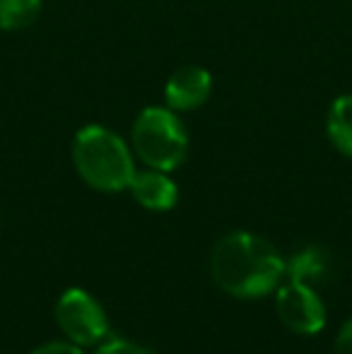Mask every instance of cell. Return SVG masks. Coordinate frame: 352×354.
Masks as SVG:
<instances>
[{"instance_id": "obj_8", "label": "cell", "mask_w": 352, "mask_h": 354, "mask_svg": "<svg viewBox=\"0 0 352 354\" xmlns=\"http://www.w3.org/2000/svg\"><path fill=\"white\" fill-rule=\"evenodd\" d=\"M328 270H331V258H328V253L319 246H309V248H304V251H299L290 261V266H287L290 280L304 282V284H309V287L324 282L326 277H328Z\"/></svg>"}, {"instance_id": "obj_13", "label": "cell", "mask_w": 352, "mask_h": 354, "mask_svg": "<svg viewBox=\"0 0 352 354\" xmlns=\"http://www.w3.org/2000/svg\"><path fill=\"white\" fill-rule=\"evenodd\" d=\"M32 354H82L80 347L75 345H68V342H48V345L39 347Z\"/></svg>"}, {"instance_id": "obj_6", "label": "cell", "mask_w": 352, "mask_h": 354, "mask_svg": "<svg viewBox=\"0 0 352 354\" xmlns=\"http://www.w3.org/2000/svg\"><path fill=\"white\" fill-rule=\"evenodd\" d=\"M212 75L201 66H183L167 80L165 99L172 111H193L210 99Z\"/></svg>"}, {"instance_id": "obj_5", "label": "cell", "mask_w": 352, "mask_h": 354, "mask_svg": "<svg viewBox=\"0 0 352 354\" xmlns=\"http://www.w3.org/2000/svg\"><path fill=\"white\" fill-rule=\"evenodd\" d=\"M277 316L299 335H314L326 326V306L314 287L297 280H287L277 289Z\"/></svg>"}, {"instance_id": "obj_4", "label": "cell", "mask_w": 352, "mask_h": 354, "mask_svg": "<svg viewBox=\"0 0 352 354\" xmlns=\"http://www.w3.org/2000/svg\"><path fill=\"white\" fill-rule=\"evenodd\" d=\"M56 321L61 330L71 337L75 345H94L104 340L109 333L106 313L82 289H68L56 306Z\"/></svg>"}, {"instance_id": "obj_11", "label": "cell", "mask_w": 352, "mask_h": 354, "mask_svg": "<svg viewBox=\"0 0 352 354\" xmlns=\"http://www.w3.org/2000/svg\"><path fill=\"white\" fill-rule=\"evenodd\" d=\"M97 354H152V352L145 350V347L133 345V342H126V340H111V342H106V345L99 347Z\"/></svg>"}, {"instance_id": "obj_1", "label": "cell", "mask_w": 352, "mask_h": 354, "mask_svg": "<svg viewBox=\"0 0 352 354\" xmlns=\"http://www.w3.org/2000/svg\"><path fill=\"white\" fill-rule=\"evenodd\" d=\"M285 261L270 241L256 234L237 232L215 246L210 258L212 280L239 299L266 297L285 275Z\"/></svg>"}, {"instance_id": "obj_3", "label": "cell", "mask_w": 352, "mask_h": 354, "mask_svg": "<svg viewBox=\"0 0 352 354\" xmlns=\"http://www.w3.org/2000/svg\"><path fill=\"white\" fill-rule=\"evenodd\" d=\"M133 147L147 167L172 171L181 167L188 154V136L172 109L147 106L133 126Z\"/></svg>"}, {"instance_id": "obj_10", "label": "cell", "mask_w": 352, "mask_h": 354, "mask_svg": "<svg viewBox=\"0 0 352 354\" xmlns=\"http://www.w3.org/2000/svg\"><path fill=\"white\" fill-rule=\"evenodd\" d=\"M44 0H0V29L17 32L37 22Z\"/></svg>"}, {"instance_id": "obj_7", "label": "cell", "mask_w": 352, "mask_h": 354, "mask_svg": "<svg viewBox=\"0 0 352 354\" xmlns=\"http://www.w3.org/2000/svg\"><path fill=\"white\" fill-rule=\"evenodd\" d=\"M131 193L142 207L147 210H157V212H165L172 210L178 201V188L176 183L172 181L169 176H165V171H136L131 181Z\"/></svg>"}, {"instance_id": "obj_9", "label": "cell", "mask_w": 352, "mask_h": 354, "mask_svg": "<svg viewBox=\"0 0 352 354\" xmlns=\"http://www.w3.org/2000/svg\"><path fill=\"white\" fill-rule=\"evenodd\" d=\"M328 138L343 154L352 157V94H343L328 111Z\"/></svg>"}, {"instance_id": "obj_2", "label": "cell", "mask_w": 352, "mask_h": 354, "mask_svg": "<svg viewBox=\"0 0 352 354\" xmlns=\"http://www.w3.org/2000/svg\"><path fill=\"white\" fill-rule=\"evenodd\" d=\"M73 162L87 186L102 193H118L136 176L131 149L113 131L85 126L73 142Z\"/></svg>"}, {"instance_id": "obj_12", "label": "cell", "mask_w": 352, "mask_h": 354, "mask_svg": "<svg viewBox=\"0 0 352 354\" xmlns=\"http://www.w3.org/2000/svg\"><path fill=\"white\" fill-rule=\"evenodd\" d=\"M335 354H352V318L343 326L335 340Z\"/></svg>"}]
</instances>
